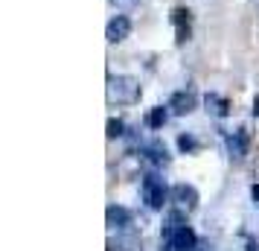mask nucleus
I'll return each mask as SVG.
<instances>
[{
    "instance_id": "1",
    "label": "nucleus",
    "mask_w": 259,
    "mask_h": 251,
    "mask_svg": "<svg viewBox=\"0 0 259 251\" xmlns=\"http://www.w3.org/2000/svg\"><path fill=\"white\" fill-rule=\"evenodd\" d=\"M108 102L114 105H131V102H137L140 99V82L134 79V76H108Z\"/></svg>"
},
{
    "instance_id": "2",
    "label": "nucleus",
    "mask_w": 259,
    "mask_h": 251,
    "mask_svg": "<svg viewBox=\"0 0 259 251\" xmlns=\"http://www.w3.org/2000/svg\"><path fill=\"white\" fill-rule=\"evenodd\" d=\"M166 196H169V190H166V184L157 178V175H146V178H143V199H146L149 207L160 210L166 204Z\"/></svg>"
},
{
    "instance_id": "3",
    "label": "nucleus",
    "mask_w": 259,
    "mask_h": 251,
    "mask_svg": "<svg viewBox=\"0 0 259 251\" xmlns=\"http://www.w3.org/2000/svg\"><path fill=\"white\" fill-rule=\"evenodd\" d=\"M131 35V21L125 15H117V18H111L105 26V38L111 44H119V41H125Z\"/></svg>"
},
{
    "instance_id": "4",
    "label": "nucleus",
    "mask_w": 259,
    "mask_h": 251,
    "mask_svg": "<svg viewBox=\"0 0 259 251\" xmlns=\"http://www.w3.org/2000/svg\"><path fill=\"white\" fill-rule=\"evenodd\" d=\"M172 199H175V204L181 210H192L198 204V190L192 184H175L172 187Z\"/></svg>"
},
{
    "instance_id": "5",
    "label": "nucleus",
    "mask_w": 259,
    "mask_h": 251,
    "mask_svg": "<svg viewBox=\"0 0 259 251\" xmlns=\"http://www.w3.org/2000/svg\"><path fill=\"white\" fill-rule=\"evenodd\" d=\"M169 108H172V114L184 117V114H189V111L195 108V94H192V91H178V94H172V99H169Z\"/></svg>"
},
{
    "instance_id": "6",
    "label": "nucleus",
    "mask_w": 259,
    "mask_h": 251,
    "mask_svg": "<svg viewBox=\"0 0 259 251\" xmlns=\"http://www.w3.org/2000/svg\"><path fill=\"white\" fill-rule=\"evenodd\" d=\"M172 24H175V29H178V41L184 44V41L189 38V24H192V12H189V9H184V6L172 9Z\"/></svg>"
},
{
    "instance_id": "7",
    "label": "nucleus",
    "mask_w": 259,
    "mask_h": 251,
    "mask_svg": "<svg viewBox=\"0 0 259 251\" xmlns=\"http://www.w3.org/2000/svg\"><path fill=\"white\" fill-rule=\"evenodd\" d=\"M105 219H108V228H125L131 222V213L125 207H117V204H111L105 210Z\"/></svg>"
},
{
    "instance_id": "8",
    "label": "nucleus",
    "mask_w": 259,
    "mask_h": 251,
    "mask_svg": "<svg viewBox=\"0 0 259 251\" xmlns=\"http://www.w3.org/2000/svg\"><path fill=\"white\" fill-rule=\"evenodd\" d=\"M166 108H169V105H166ZM166 108L157 105V108H152V111L146 114V123H149L152 129H160V126L166 123V117H169V111H166Z\"/></svg>"
},
{
    "instance_id": "9",
    "label": "nucleus",
    "mask_w": 259,
    "mask_h": 251,
    "mask_svg": "<svg viewBox=\"0 0 259 251\" xmlns=\"http://www.w3.org/2000/svg\"><path fill=\"white\" fill-rule=\"evenodd\" d=\"M204 102H207V111H212L215 117H224V114H227V102H224L222 96L207 94V99H204Z\"/></svg>"
},
{
    "instance_id": "10",
    "label": "nucleus",
    "mask_w": 259,
    "mask_h": 251,
    "mask_svg": "<svg viewBox=\"0 0 259 251\" xmlns=\"http://www.w3.org/2000/svg\"><path fill=\"white\" fill-rule=\"evenodd\" d=\"M227 149H230V155L233 158H242L245 155V134H230V137H227Z\"/></svg>"
},
{
    "instance_id": "11",
    "label": "nucleus",
    "mask_w": 259,
    "mask_h": 251,
    "mask_svg": "<svg viewBox=\"0 0 259 251\" xmlns=\"http://www.w3.org/2000/svg\"><path fill=\"white\" fill-rule=\"evenodd\" d=\"M122 120H108V137H119L122 134Z\"/></svg>"
},
{
    "instance_id": "12",
    "label": "nucleus",
    "mask_w": 259,
    "mask_h": 251,
    "mask_svg": "<svg viewBox=\"0 0 259 251\" xmlns=\"http://www.w3.org/2000/svg\"><path fill=\"white\" fill-rule=\"evenodd\" d=\"M178 146H181V149H184V152H189V149H195V137H189V134H181V137H178Z\"/></svg>"
},
{
    "instance_id": "13",
    "label": "nucleus",
    "mask_w": 259,
    "mask_h": 251,
    "mask_svg": "<svg viewBox=\"0 0 259 251\" xmlns=\"http://www.w3.org/2000/svg\"><path fill=\"white\" fill-rule=\"evenodd\" d=\"M111 3H114L117 9H131V6H137L140 0H111Z\"/></svg>"
},
{
    "instance_id": "14",
    "label": "nucleus",
    "mask_w": 259,
    "mask_h": 251,
    "mask_svg": "<svg viewBox=\"0 0 259 251\" xmlns=\"http://www.w3.org/2000/svg\"><path fill=\"white\" fill-rule=\"evenodd\" d=\"M250 193H253V199L259 202V184H253V190H250Z\"/></svg>"
},
{
    "instance_id": "15",
    "label": "nucleus",
    "mask_w": 259,
    "mask_h": 251,
    "mask_svg": "<svg viewBox=\"0 0 259 251\" xmlns=\"http://www.w3.org/2000/svg\"><path fill=\"white\" fill-rule=\"evenodd\" d=\"M253 114H256V117H259V96H256V99H253Z\"/></svg>"
},
{
    "instance_id": "16",
    "label": "nucleus",
    "mask_w": 259,
    "mask_h": 251,
    "mask_svg": "<svg viewBox=\"0 0 259 251\" xmlns=\"http://www.w3.org/2000/svg\"><path fill=\"white\" fill-rule=\"evenodd\" d=\"M247 251H259V245H256V242H250V245H247Z\"/></svg>"
}]
</instances>
